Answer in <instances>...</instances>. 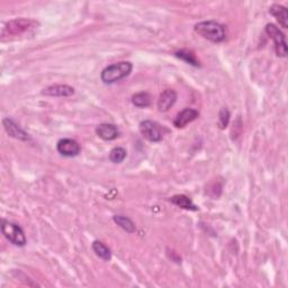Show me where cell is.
Here are the masks:
<instances>
[{"mask_svg": "<svg viewBox=\"0 0 288 288\" xmlns=\"http://www.w3.org/2000/svg\"><path fill=\"white\" fill-rule=\"evenodd\" d=\"M171 203L175 204L176 206L181 207V209L185 210H189V211H197V206L194 205V203L191 201L187 196L185 195H176L174 197H171Z\"/></svg>", "mask_w": 288, "mask_h": 288, "instance_id": "14", "label": "cell"}, {"mask_svg": "<svg viewBox=\"0 0 288 288\" xmlns=\"http://www.w3.org/2000/svg\"><path fill=\"white\" fill-rule=\"evenodd\" d=\"M36 26H39V23L33 19H27V18H16L13 20H9L8 23L3 27L2 31V36H12V35H19L27 32L31 28H35Z\"/></svg>", "mask_w": 288, "mask_h": 288, "instance_id": "3", "label": "cell"}, {"mask_svg": "<svg viewBox=\"0 0 288 288\" xmlns=\"http://www.w3.org/2000/svg\"><path fill=\"white\" fill-rule=\"evenodd\" d=\"M93 250L94 252L105 261H109L111 259V252L110 250L106 247V245L100 241H95L93 243Z\"/></svg>", "mask_w": 288, "mask_h": 288, "instance_id": "15", "label": "cell"}, {"mask_svg": "<svg viewBox=\"0 0 288 288\" xmlns=\"http://www.w3.org/2000/svg\"><path fill=\"white\" fill-rule=\"evenodd\" d=\"M56 149L57 152L65 157H76L81 150L79 143L72 138H62L57 142Z\"/></svg>", "mask_w": 288, "mask_h": 288, "instance_id": "7", "label": "cell"}, {"mask_svg": "<svg viewBox=\"0 0 288 288\" xmlns=\"http://www.w3.org/2000/svg\"><path fill=\"white\" fill-rule=\"evenodd\" d=\"M176 100H177V94L174 89H167L160 95V98L158 100V108L160 111H168L170 108L175 105Z\"/></svg>", "mask_w": 288, "mask_h": 288, "instance_id": "10", "label": "cell"}, {"mask_svg": "<svg viewBox=\"0 0 288 288\" xmlns=\"http://www.w3.org/2000/svg\"><path fill=\"white\" fill-rule=\"evenodd\" d=\"M132 103L138 108H146L151 105V96L148 93H138L132 97Z\"/></svg>", "mask_w": 288, "mask_h": 288, "instance_id": "16", "label": "cell"}, {"mask_svg": "<svg viewBox=\"0 0 288 288\" xmlns=\"http://www.w3.org/2000/svg\"><path fill=\"white\" fill-rule=\"evenodd\" d=\"M199 116V113L196 109L193 108H186L176 117L174 121V125L177 127V129H183L186 125H188L189 123L194 122L197 117Z\"/></svg>", "mask_w": 288, "mask_h": 288, "instance_id": "8", "label": "cell"}, {"mask_svg": "<svg viewBox=\"0 0 288 288\" xmlns=\"http://www.w3.org/2000/svg\"><path fill=\"white\" fill-rule=\"evenodd\" d=\"M114 222L117 224V225L121 226L123 230L129 232V233H133L135 232V225L129 217L123 216V215H115L114 216Z\"/></svg>", "mask_w": 288, "mask_h": 288, "instance_id": "17", "label": "cell"}, {"mask_svg": "<svg viewBox=\"0 0 288 288\" xmlns=\"http://www.w3.org/2000/svg\"><path fill=\"white\" fill-rule=\"evenodd\" d=\"M125 158H126V150L124 148H121V147L114 148L109 153L110 161L114 163H121L124 161Z\"/></svg>", "mask_w": 288, "mask_h": 288, "instance_id": "19", "label": "cell"}, {"mask_svg": "<svg viewBox=\"0 0 288 288\" xmlns=\"http://www.w3.org/2000/svg\"><path fill=\"white\" fill-rule=\"evenodd\" d=\"M2 230L5 238H6L9 242H12L15 245H18V247H23V245L26 244V237L24 231L17 224L4 220Z\"/></svg>", "mask_w": 288, "mask_h": 288, "instance_id": "4", "label": "cell"}, {"mask_svg": "<svg viewBox=\"0 0 288 288\" xmlns=\"http://www.w3.org/2000/svg\"><path fill=\"white\" fill-rule=\"evenodd\" d=\"M4 126L5 129H6L8 134L14 137V138H17V140L20 141H28L30 140V136L27 133H26L23 129H20L19 125L16 124V123L10 120V119H5L4 120Z\"/></svg>", "mask_w": 288, "mask_h": 288, "instance_id": "11", "label": "cell"}, {"mask_svg": "<svg viewBox=\"0 0 288 288\" xmlns=\"http://www.w3.org/2000/svg\"><path fill=\"white\" fill-rule=\"evenodd\" d=\"M195 32L204 39L214 42V43H221L226 37L225 27L222 24L214 22V20H207V22L196 24Z\"/></svg>", "mask_w": 288, "mask_h": 288, "instance_id": "1", "label": "cell"}, {"mask_svg": "<svg viewBox=\"0 0 288 288\" xmlns=\"http://www.w3.org/2000/svg\"><path fill=\"white\" fill-rule=\"evenodd\" d=\"M96 134H97L100 138H103L104 141H113L115 138L120 136V130L117 129L116 125L113 124H100L96 129Z\"/></svg>", "mask_w": 288, "mask_h": 288, "instance_id": "9", "label": "cell"}, {"mask_svg": "<svg viewBox=\"0 0 288 288\" xmlns=\"http://www.w3.org/2000/svg\"><path fill=\"white\" fill-rule=\"evenodd\" d=\"M266 33L271 40L275 42V49L278 56L285 57L287 55V44L285 35L274 24H268L266 26Z\"/></svg>", "mask_w": 288, "mask_h": 288, "instance_id": "5", "label": "cell"}, {"mask_svg": "<svg viewBox=\"0 0 288 288\" xmlns=\"http://www.w3.org/2000/svg\"><path fill=\"white\" fill-rule=\"evenodd\" d=\"M133 70V66L131 62L123 61L115 63V65L108 66L107 68H105L103 72H101V80L105 83H115L120 80L126 78L127 76H130V73Z\"/></svg>", "mask_w": 288, "mask_h": 288, "instance_id": "2", "label": "cell"}, {"mask_svg": "<svg viewBox=\"0 0 288 288\" xmlns=\"http://www.w3.org/2000/svg\"><path fill=\"white\" fill-rule=\"evenodd\" d=\"M42 94L51 97H69L74 94V89L68 84H54L45 88Z\"/></svg>", "mask_w": 288, "mask_h": 288, "instance_id": "12", "label": "cell"}, {"mask_svg": "<svg viewBox=\"0 0 288 288\" xmlns=\"http://www.w3.org/2000/svg\"><path fill=\"white\" fill-rule=\"evenodd\" d=\"M176 56H177L178 59H181V60L185 61V62H187L188 65H191V66H194V67H199V61L197 60V57L195 56V54L193 52H190L188 50H181V51H178V52H176Z\"/></svg>", "mask_w": 288, "mask_h": 288, "instance_id": "18", "label": "cell"}, {"mask_svg": "<svg viewBox=\"0 0 288 288\" xmlns=\"http://www.w3.org/2000/svg\"><path fill=\"white\" fill-rule=\"evenodd\" d=\"M140 132L144 138L150 142H160L162 140V132L156 122L143 121L140 124Z\"/></svg>", "mask_w": 288, "mask_h": 288, "instance_id": "6", "label": "cell"}, {"mask_svg": "<svg viewBox=\"0 0 288 288\" xmlns=\"http://www.w3.org/2000/svg\"><path fill=\"white\" fill-rule=\"evenodd\" d=\"M228 122H230V111L226 107H223L220 110V114H218V127L221 130L226 129Z\"/></svg>", "mask_w": 288, "mask_h": 288, "instance_id": "20", "label": "cell"}, {"mask_svg": "<svg viewBox=\"0 0 288 288\" xmlns=\"http://www.w3.org/2000/svg\"><path fill=\"white\" fill-rule=\"evenodd\" d=\"M269 13L274 16V17L278 20L281 27L287 28L288 27V13L287 9L280 5H274L269 9Z\"/></svg>", "mask_w": 288, "mask_h": 288, "instance_id": "13", "label": "cell"}]
</instances>
